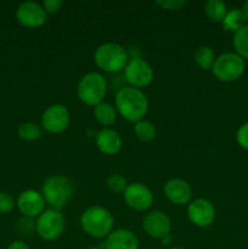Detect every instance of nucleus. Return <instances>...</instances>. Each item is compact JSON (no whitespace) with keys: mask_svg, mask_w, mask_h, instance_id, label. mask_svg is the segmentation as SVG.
I'll return each instance as SVG.
<instances>
[{"mask_svg":"<svg viewBox=\"0 0 248 249\" xmlns=\"http://www.w3.org/2000/svg\"><path fill=\"white\" fill-rule=\"evenodd\" d=\"M114 107L121 117L130 123L142 121L148 111V99L145 92L131 87H123L117 90Z\"/></svg>","mask_w":248,"mask_h":249,"instance_id":"f257e3e1","label":"nucleus"},{"mask_svg":"<svg viewBox=\"0 0 248 249\" xmlns=\"http://www.w3.org/2000/svg\"><path fill=\"white\" fill-rule=\"evenodd\" d=\"M74 194V184L63 175H51L46 178L41 186V195L51 209L62 211Z\"/></svg>","mask_w":248,"mask_h":249,"instance_id":"f03ea898","label":"nucleus"},{"mask_svg":"<svg viewBox=\"0 0 248 249\" xmlns=\"http://www.w3.org/2000/svg\"><path fill=\"white\" fill-rule=\"evenodd\" d=\"M80 226L92 238H106L114 230V218L111 212L101 206L85 209L80 216Z\"/></svg>","mask_w":248,"mask_h":249,"instance_id":"7ed1b4c3","label":"nucleus"},{"mask_svg":"<svg viewBox=\"0 0 248 249\" xmlns=\"http://www.w3.org/2000/svg\"><path fill=\"white\" fill-rule=\"evenodd\" d=\"M129 55L118 43H104L94 53V62L97 67L109 74H116L125 68Z\"/></svg>","mask_w":248,"mask_h":249,"instance_id":"20e7f679","label":"nucleus"},{"mask_svg":"<svg viewBox=\"0 0 248 249\" xmlns=\"http://www.w3.org/2000/svg\"><path fill=\"white\" fill-rule=\"evenodd\" d=\"M108 84L101 73L89 72L80 78L77 87V95L87 106L95 107L104 102Z\"/></svg>","mask_w":248,"mask_h":249,"instance_id":"39448f33","label":"nucleus"},{"mask_svg":"<svg viewBox=\"0 0 248 249\" xmlns=\"http://www.w3.org/2000/svg\"><path fill=\"white\" fill-rule=\"evenodd\" d=\"M246 62L236 53H224L215 58L212 73L218 80L224 83L236 82L243 75Z\"/></svg>","mask_w":248,"mask_h":249,"instance_id":"423d86ee","label":"nucleus"},{"mask_svg":"<svg viewBox=\"0 0 248 249\" xmlns=\"http://www.w3.org/2000/svg\"><path fill=\"white\" fill-rule=\"evenodd\" d=\"M123 77L129 87L141 90L152 83L155 73L152 66L147 61L139 56H134L129 57L128 63L123 70Z\"/></svg>","mask_w":248,"mask_h":249,"instance_id":"0eeeda50","label":"nucleus"},{"mask_svg":"<svg viewBox=\"0 0 248 249\" xmlns=\"http://www.w3.org/2000/svg\"><path fill=\"white\" fill-rule=\"evenodd\" d=\"M66 220L63 214L56 209H45L36 218L35 232L41 240L55 241L63 233Z\"/></svg>","mask_w":248,"mask_h":249,"instance_id":"6e6552de","label":"nucleus"},{"mask_svg":"<svg viewBox=\"0 0 248 249\" xmlns=\"http://www.w3.org/2000/svg\"><path fill=\"white\" fill-rule=\"evenodd\" d=\"M71 123V113L62 104H53L44 111L41 116V126L50 134H61Z\"/></svg>","mask_w":248,"mask_h":249,"instance_id":"1a4fd4ad","label":"nucleus"},{"mask_svg":"<svg viewBox=\"0 0 248 249\" xmlns=\"http://www.w3.org/2000/svg\"><path fill=\"white\" fill-rule=\"evenodd\" d=\"M216 211L214 204L207 198L192 199L187 204V218L197 228H208L214 223Z\"/></svg>","mask_w":248,"mask_h":249,"instance_id":"9d476101","label":"nucleus"},{"mask_svg":"<svg viewBox=\"0 0 248 249\" xmlns=\"http://www.w3.org/2000/svg\"><path fill=\"white\" fill-rule=\"evenodd\" d=\"M124 201L136 212H143L153 204V194L148 186L141 182H131L123 194Z\"/></svg>","mask_w":248,"mask_h":249,"instance_id":"9b49d317","label":"nucleus"},{"mask_svg":"<svg viewBox=\"0 0 248 249\" xmlns=\"http://www.w3.org/2000/svg\"><path fill=\"white\" fill-rule=\"evenodd\" d=\"M16 18L27 28H38L45 24L48 14L41 4L35 1H24L17 7Z\"/></svg>","mask_w":248,"mask_h":249,"instance_id":"f8f14e48","label":"nucleus"},{"mask_svg":"<svg viewBox=\"0 0 248 249\" xmlns=\"http://www.w3.org/2000/svg\"><path fill=\"white\" fill-rule=\"evenodd\" d=\"M142 229L150 237L160 240L170 235L172 231V220L162 211L150 212L142 220Z\"/></svg>","mask_w":248,"mask_h":249,"instance_id":"ddd939ff","label":"nucleus"},{"mask_svg":"<svg viewBox=\"0 0 248 249\" xmlns=\"http://www.w3.org/2000/svg\"><path fill=\"white\" fill-rule=\"evenodd\" d=\"M16 204L22 215L35 219L45 211L46 202L41 192L28 189L19 194Z\"/></svg>","mask_w":248,"mask_h":249,"instance_id":"4468645a","label":"nucleus"},{"mask_svg":"<svg viewBox=\"0 0 248 249\" xmlns=\"http://www.w3.org/2000/svg\"><path fill=\"white\" fill-rule=\"evenodd\" d=\"M164 196L175 206H185L192 201V187L186 180L173 178L163 187Z\"/></svg>","mask_w":248,"mask_h":249,"instance_id":"2eb2a0df","label":"nucleus"},{"mask_svg":"<svg viewBox=\"0 0 248 249\" xmlns=\"http://www.w3.org/2000/svg\"><path fill=\"white\" fill-rule=\"evenodd\" d=\"M105 249H139V238L128 229H116L102 245Z\"/></svg>","mask_w":248,"mask_h":249,"instance_id":"dca6fc26","label":"nucleus"},{"mask_svg":"<svg viewBox=\"0 0 248 249\" xmlns=\"http://www.w3.org/2000/svg\"><path fill=\"white\" fill-rule=\"evenodd\" d=\"M95 142L100 152L107 156L117 155L122 150V145H123L121 135L111 128H104L97 131L95 136Z\"/></svg>","mask_w":248,"mask_h":249,"instance_id":"f3484780","label":"nucleus"},{"mask_svg":"<svg viewBox=\"0 0 248 249\" xmlns=\"http://www.w3.org/2000/svg\"><path fill=\"white\" fill-rule=\"evenodd\" d=\"M117 116H118V112L116 107L108 102L104 101L94 107V118L105 128L113 125L117 121Z\"/></svg>","mask_w":248,"mask_h":249,"instance_id":"a211bd4d","label":"nucleus"},{"mask_svg":"<svg viewBox=\"0 0 248 249\" xmlns=\"http://www.w3.org/2000/svg\"><path fill=\"white\" fill-rule=\"evenodd\" d=\"M228 11V6L223 0H208L204 5V12L207 17L214 23H221Z\"/></svg>","mask_w":248,"mask_h":249,"instance_id":"6ab92c4d","label":"nucleus"},{"mask_svg":"<svg viewBox=\"0 0 248 249\" xmlns=\"http://www.w3.org/2000/svg\"><path fill=\"white\" fill-rule=\"evenodd\" d=\"M232 46L235 53L243 60H248V24L241 27L232 36Z\"/></svg>","mask_w":248,"mask_h":249,"instance_id":"aec40b11","label":"nucleus"},{"mask_svg":"<svg viewBox=\"0 0 248 249\" xmlns=\"http://www.w3.org/2000/svg\"><path fill=\"white\" fill-rule=\"evenodd\" d=\"M215 58V53L208 45L199 46L195 53V62L203 71H212Z\"/></svg>","mask_w":248,"mask_h":249,"instance_id":"412c9836","label":"nucleus"},{"mask_svg":"<svg viewBox=\"0 0 248 249\" xmlns=\"http://www.w3.org/2000/svg\"><path fill=\"white\" fill-rule=\"evenodd\" d=\"M246 24L245 16H243L241 9L237 7H233V9L229 10L228 14H226L225 18L221 22V26H223L224 31L226 32H232L235 33L236 31L243 27Z\"/></svg>","mask_w":248,"mask_h":249,"instance_id":"4be33fe9","label":"nucleus"},{"mask_svg":"<svg viewBox=\"0 0 248 249\" xmlns=\"http://www.w3.org/2000/svg\"><path fill=\"white\" fill-rule=\"evenodd\" d=\"M134 134L142 142H150L156 138L157 129H156L155 124L151 123L150 121L142 119V121L134 124Z\"/></svg>","mask_w":248,"mask_h":249,"instance_id":"5701e85b","label":"nucleus"},{"mask_svg":"<svg viewBox=\"0 0 248 249\" xmlns=\"http://www.w3.org/2000/svg\"><path fill=\"white\" fill-rule=\"evenodd\" d=\"M17 134L24 141H35L41 136V129L35 123L26 122L18 126Z\"/></svg>","mask_w":248,"mask_h":249,"instance_id":"b1692460","label":"nucleus"},{"mask_svg":"<svg viewBox=\"0 0 248 249\" xmlns=\"http://www.w3.org/2000/svg\"><path fill=\"white\" fill-rule=\"evenodd\" d=\"M106 185L108 190L113 194H124L128 187L126 179L121 174H111L106 180Z\"/></svg>","mask_w":248,"mask_h":249,"instance_id":"393cba45","label":"nucleus"},{"mask_svg":"<svg viewBox=\"0 0 248 249\" xmlns=\"http://www.w3.org/2000/svg\"><path fill=\"white\" fill-rule=\"evenodd\" d=\"M16 229L19 235L28 236L36 229V220L34 218H28V216H22L16 223Z\"/></svg>","mask_w":248,"mask_h":249,"instance_id":"a878e982","label":"nucleus"},{"mask_svg":"<svg viewBox=\"0 0 248 249\" xmlns=\"http://www.w3.org/2000/svg\"><path fill=\"white\" fill-rule=\"evenodd\" d=\"M15 206V199L7 192H0V213L2 214H9L14 211Z\"/></svg>","mask_w":248,"mask_h":249,"instance_id":"bb28decb","label":"nucleus"},{"mask_svg":"<svg viewBox=\"0 0 248 249\" xmlns=\"http://www.w3.org/2000/svg\"><path fill=\"white\" fill-rule=\"evenodd\" d=\"M236 142L241 148L248 151V122L238 126L236 131Z\"/></svg>","mask_w":248,"mask_h":249,"instance_id":"cd10ccee","label":"nucleus"},{"mask_svg":"<svg viewBox=\"0 0 248 249\" xmlns=\"http://www.w3.org/2000/svg\"><path fill=\"white\" fill-rule=\"evenodd\" d=\"M187 2L185 0H165V1H157L158 6L169 11H177L184 7Z\"/></svg>","mask_w":248,"mask_h":249,"instance_id":"c85d7f7f","label":"nucleus"},{"mask_svg":"<svg viewBox=\"0 0 248 249\" xmlns=\"http://www.w3.org/2000/svg\"><path fill=\"white\" fill-rule=\"evenodd\" d=\"M43 7L45 10V12L48 15H53V14H57L58 11L61 10L62 7L63 2L61 0H44L43 1Z\"/></svg>","mask_w":248,"mask_h":249,"instance_id":"c756f323","label":"nucleus"},{"mask_svg":"<svg viewBox=\"0 0 248 249\" xmlns=\"http://www.w3.org/2000/svg\"><path fill=\"white\" fill-rule=\"evenodd\" d=\"M7 249H31V247H29V246L27 245L24 241L17 240V241H14V242L10 243Z\"/></svg>","mask_w":248,"mask_h":249,"instance_id":"7c9ffc66","label":"nucleus"},{"mask_svg":"<svg viewBox=\"0 0 248 249\" xmlns=\"http://www.w3.org/2000/svg\"><path fill=\"white\" fill-rule=\"evenodd\" d=\"M241 11H242L243 16H245L246 22H248V0H247V1L243 2L242 7H241Z\"/></svg>","mask_w":248,"mask_h":249,"instance_id":"2f4dec72","label":"nucleus"},{"mask_svg":"<svg viewBox=\"0 0 248 249\" xmlns=\"http://www.w3.org/2000/svg\"><path fill=\"white\" fill-rule=\"evenodd\" d=\"M89 249H105V248L102 247V246H96V247H91V248H89Z\"/></svg>","mask_w":248,"mask_h":249,"instance_id":"473e14b6","label":"nucleus"},{"mask_svg":"<svg viewBox=\"0 0 248 249\" xmlns=\"http://www.w3.org/2000/svg\"><path fill=\"white\" fill-rule=\"evenodd\" d=\"M168 249H185V248H181V247H170V248H168Z\"/></svg>","mask_w":248,"mask_h":249,"instance_id":"72a5a7b5","label":"nucleus"}]
</instances>
